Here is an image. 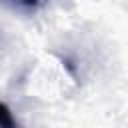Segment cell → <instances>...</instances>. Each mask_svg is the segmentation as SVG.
<instances>
[{
  "label": "cell",
  "instance_id": "cell-1",
  "mask_svg": "<svg viewBox=\"0 0 128 128\" xmlns=\"http://www.w3.org/2000/svg\"><path fill=\"white\" fill-rule=\"evenodd\" d=\"M12 126H16V120L10 112V108L0 102V128H12Z\"/></svg>",
  "mask_w": 128,
  "mask_h": 128
}]
</instances>
